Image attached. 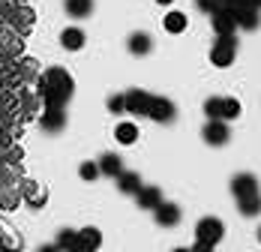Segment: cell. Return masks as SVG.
I'll return each instance as SVG.
<instances>
[{
	"instance_id": "52a82bcc",
	"label": "cell",
	"mask_w": 261,
	"mask_h": 252,
	"mask_svg": "<svg viewBox=\"0 0 261 252\" xmlns=\"http://www.w3.org/2000/svg\"><path fill=\"white\" fill-rule=\"evenodd\" d=\"M150 99H153V93H147V90H129V93H123L126 114H135V117H147V111H150Z\"/></svg>"
},
{
	"instance_id": "7a4b0ae2",
	"label": "cell",
	"mask_w": 261,
	"mask_h": 252,
	"mask_svg": "<svg viewBox=\"0 0 261 252\" xmlns=\"http://www.w3.org/2000/svg\"><path fill=\"white\" fill-rule=\"evenodd\" d=\"M222 234H225L222 219H216V216H204V219H198V225H195V243L216 249V243L222 240Z\"/></svg>"
},
{
	"instance_id": "8992f818",
	"label": "cell",
	"mask_w": 261,
	"mask_h": 252,
	"mask_svg": "<svg viewBox=\"0 0 261 252\" xmlns=\"http://www.w3.org/2000/svg\"><path fill=\"white\" fill-rule=\"evenodd\" d=\"M147 117L156 120V123H171V120L177 117V105L168 99V96H153V99H150V111H147Z\"/></svg>"
},
{
	"instance_id": "603a6c76",
	"label": "cell",
	"mask_w": 261,
	"mask_h": 252,
	"mask_svg": "<svg viewBox=\"0 0 261 252\" xmlns=\"http://www.w3.org/2000/svg\"><path fill=\"white\" fill-rule=\"evenodd\" d=\"M75 234H79L75 228H60V231H57V240H54V246H57L60 252H66L69 246H72V240H75Z\"/></svg>"
},
{
	"instance_id": "7c38bea8",
	"label": "cell",
	"mask_w": 261,
	"mask_h": 252,
	"mask_svg": "<svg viewBox=\"0 0 261 252\" xmlns=\"http://www.w3.org/2000/svg\"><path fill=\"white\" fill-rule=\"evenodd\" d=\"M39 126H42L45 132H60V129L66 126V114H63V108H45V114L39 117Z\"/></svg>"
},
{
	"instance_id": "d6986e66",
	"label": "cell",
	"mask_w": 261,
	"mask_h": 252,
	"mask_svg": "<svg viewBox=\"0 0 261 252\" xmlns=\"http://www.w3.org/2000/svg\"><path fill=\"white\" fill-rule=\"evenodd\" d=\"M237 210H240L243 216H258L261 213V192L246 195V198H237Z\"/></svg>"
},
{
	"instance_id": "f1b7e54d",
	"label": "cell",
	"mask_w": 261,
	"mask_h": 252,
	"mask_svg": "<svg viewBox=\"0 0 261 252\" xmlns=\"http://www.w3.org/2000/svg\"><path fill=\"white\" fill-rule=\"evenodd\" d=\"M36 252H60V249H57L54 243H48V246H39V249H36Z\"/></svg>"
},
{
	"instance_id": "30bf717a",
	"label": "cell",
	"mask_w": 261,
	"mask_h": 252,
	"mask_svg": "<svg viewBox=\"0 0 261 252\" xmlns=\"http://www.w3.org/2000/svg\"><path fill=\"white\" fill-rule=\"evenodd\" d=\"M258 192V177L243 171V174H234L231 177V195L234 198H246V195H255Z\"/></svg>"
},
{
	"instance_id": "4fadbf2b",
	"label": "cell",
	"mask_w": 261,
	"mask_h": 252,
	"mask_svg": "<svg viewBox=\"0 0 261 252\" xmlns=\"http://www.w3.org/2000/svg\"><path fill=\"white\" fill-rule=\"evenodd\" d=\"M135 201L141 210H153L159 201H162V189L159 186H141L138 192H135Z\"/></svg>"
},
{
	"instance_id": "5bb4252c",
	"label": "cell",
	"mask_w": 261,
	"mask_h": 252,
	"mask_svg": "<svg viewBox=\"0 0 261 252\" xmlns=\"http://www.w3.org/2000/svg\"><path fill=\"white\" fill-rule=\"evenodd\" d=\"M114 180H117V189H120L123 195H135V192L141 189V177H138V171H126V168H123Z\"/></svg>"
},
{
	"instance_id": "4dcf8cb0",
	"label": "cell",
	"mask_w": 261,
	"mask_h": 252,
	"mask_svg": "<svg viewBox=\"0 0 261 252\" xmlns=\"http://www.w3.org/2000/svg\"><path fill=\"white\" fill-rule=\"evenodd\" d=\"M156 3H162V6H168V3H174V0H156Z\"/></svg>"
},
{
	"instance_id": "7402d4cb",
	"label": "cell",
	"mask_w": 261,
	"mask_h": 252,
	"mask_svg": "<svg viewBox=\"0 0 261 252\" xmlns=\"http://www.w3.org/2000/svg\"><path fill=\"white\" fill-rule=\"evenodd\" d=\"M222 111H225V99H222V96H210V99L204 102L207 120H222Z\"/></svg>"
},
{
	"instance_id": "6da1fadb",
	"label": "cell",
	"mask_w": 261,
	"mask_h": 252,
	"mask_svg": "<svg viewBox=\"0 0 261 252\" xmlns=\"http://www.w3.org/2000/svg\"><path fill=\"white\" fill-rule=\"evenodd\" d=\"M39 87H42V99H45V108H63L66 102L72 99V90H75V84H72V75H69L63 66H51V69L42 75Z\"/></svg>"
},
{
	"instance_id": "3957f363",
	"label": "cell",
	"mask_w": 261,
	"mask_h": 252,
	"mask_svg": "<svg viewBox=\"0 0 261 252\" xmlns=\"http://www.w3.org/2000/svg\"><path fill=\"white\" fill-rule=\"evenodd\" d=\"M237 57V39L234 36H216V42H213V48H210V63L213 66H231Z\"/></svg>"
},
{
	"instance_id": "e0dca14e",
	"label": "cell",
	"mask_w": 261,
	"mask_h": 252,
	"mask_svg": "<svg viewBox=\"0 0 261 252\" xmlns=\"http://www.w3.org/2000/svg\"><path fill=\"white\" fill-rule=\"evenodd\" d=\"M63 9L69 18H87L93 12V0H63Z\"/></svg>"
},
{
	"instance_id": "2e32d148",
	"label": "cell",
	"mask_w": 261,
	"mask_h": 252,
	"mask_svg": "<svg viewBox=\"0 0 261 252\" xmlns=\"http://www.w3.org/2000/svg\"><path fill=\"white\" fill-rule=\"evenodd\" d=\"M96 165H99V174H105V177H117L123 171V159L117 153H105Z\"/></svg>"
},
{
	"instance_id": "44dd1931",
	"label": "cell",
	"mask_w": 261,
	"mask_h": 252,
	"mask_svg": "<svg viewBox=\"0 0 261 252\" xmlns=\"http://www.w3.org/2000/svg\"><path fill=\"white\" fill-rule=\"evenodd\" d=\"M162 27H165L168 33H183V30H186V15H183V12H168V15L162 18Z\"/></svg>"
},
{
	"instance_id": "484cf974",
	"label": "cell",
	"mask_w": 261,
	"mask_h": 252,
	"mask_svg": "<svg viewBox=\"0 0 261 252\" xmlns=\"http://www.w3.org/2000/svg\"><path fill=\"white\" fill-rule=\"evenodd\" d=\"M108 111L111 114H126V105H123V96H108Z\"/></svg>"
},
{
	"instance_id": "9a60e30c",
	"label": "cell",
	"mask_w": 261,
	"mask_h": 252,
	"mask_svg": "<svg viewBox=\"0 0 261 252\" xmlns=\"http://www.w3.org/2000/svg\"><path fill=\"white\" fill-rule=\"evenodd\" d=\"M234 18H237V27L240 30H258V24H261L255 6H243L240 12H234Z\"/></svg>"
},
{
	"instance_id": "4316f807",
	"label": "cell",
	"mask_w": 261,
	"mask_h": 252,
	"mask_svg": "<svg viewBox=\"0 0 261 252\" xmlns=\"http://www.w3.org/2000/svg\"><path fill=\"white\" fill-rule=\"evenodd\" d=\"M195 6H198L201 12H207V15H213L216 9H222V0H195Z\"/></svg>"
},
{
	"instance_id": "d4e9b609",
	"label": "cell",
	"mask_w": 261,
	"mask_h": 252,
	"mask_svg": "<svg viewBox=\"0 0 261 252\" xmlns=\"http://www.w3.org/2000/svg\"><path fill=\"white\" fill-rule=\"evenodd\" d=\"M79 177L81 180H96V177H99V165H96V162H81Z\"/></svg>"
},
{
	"instance_id": "1f68e13d",
	"label": "cell",
	"mask_w": 261,
	"mask_h": 252,
	"mask_svg": "<svg viewBox=\"0 0 261 252\" xmlns=\"http://www.w3.org/2000/svg\"><path fill=\"white\" fill-rule=\"evenodd\" d=\"M174 252H192V249H186V246H177V249H174Z\"/></svg>"
},
{
	"instance_id": "ffe728a7",
	"label": "cell",
	"mask_w": 261,
	"mask_h": 252,
	"mask_svg": "<svg viewBox=\"0 0 261 252\" xmlns=\"http://www.w3.org/2000/svg\"><path fill=\"white\" fill-rule=\"evenodd\" d=\"M114 138H117L120 144H135V138H138V126L129 123V120L117 123V129H114Z\"/></svg>"
},
{
	"instance_id": "cb8c5ba5",
	"label": "cell",
	"mask_w": 261,
	"mask_h": 252,
	"mask_svg": "<svg viewBox=\"0 0 261 252\" xmlns=\"http://www.w3.org/2000/svg\"><path fill=\"white\" fill-rule=\"evenodd\" d=\"M240 117V102L225 96V111H222V120H237Z\"/></svg>"
},
{
	"instance_id": "8fae6325",
	"label": "cell",
	"mask_w": 261,
	"mask_h": 252,
	"mask_svg": "<svg viewBox=\"0 0 261 252\" xmlns=\"http://www.w3.org/2000/svg\"><path fill=\"white\" fill-rule=\"evenodd\" d=\"M126 48H129V54H135V57H144V54L153 51V39H150V33L135 30V33H129V39H126Z\"/></svg>"
},
{
	"instance_id": "ac0fdd59",
	"label": "cell",
	"mask_w": 261,
	"mask_h": 252,
	"mask_svg": "<svg viewBox=\"0 0 261 252\" xmlns=\"http://www.w3.org/2000/svg\"><path fill=\"white\" fill-rule=\"evenodd\" d=\"M60 42H63L66 51H79L81 45H84V30H81V27H66V30L60 33Z\"/></svg>"
},
{
	"instance_id": "5b68a950",
	"label": "cell",
	"mask_w": 261,
	"mask_h": 252,
	"mask_svg": "<svg viewBox=\"0 0 261 252\" xmlns=\"http://www.w3.org/2000/svg\"><path fill=\"white\" fill-rule=\"evenodd\" d=\"M201 138L207 141L210 147H222V144H228V138H231L228 120H207L204 129H201Z\"/></svg>"
},
{
	"instance_id": "277c9868",
	"label": "cell",
	"mask_w": 261,
	"mask_h": 252,
	"mask_svg": "<svg viewBox=\"0 0 261 252\" xmlns=\"http://www.w3.org/2000/svg\"><path fill=\"white\" fill-rule=\"evenodd\" d=\"M102 246V231L99 228H81L79 234H75V240H72V246L66 252H96Z\"/></svg>"
},
{
	"instance_id": "d6a6232c",
	"label": "cell",
	"mask_w": 261,
	"mask_h": 252,
	"mask_svg": "<svg viewBox=\"0 0 261 252\" xmlns=\"http://www.w3.org/2000/svg\"><path fill=\"white\" fill-rule=\"evenodd\" d=\"M258 243H261V228H258Z\"/></svg>"
},
{
	"instance_id": "ba28073f",
	"label": "cell",
	"mask_w": 261,
	"mask_h": 252,
	"mask_svg": "<svg viewBox=\"0 0 261 252\" xmlns=\"http://www.w3.org/2000/svg\"><path fill=\"white\" fill-rule=\"evenodd\" d=\"M180 216H183V210L174 201H159L156 207H153V219H156V225H162V228H174L180 222Z\"/></svg>"
},
{
	"instance_id": "f546056e",
	"label": "cell",
	"mask_w": 261,
	"mask_h": 252,
	"mask_svg": "<svg viewBox=\"0 0 261 252\" xmlns=\"http://www.w3.org/2000/svg\"><path fill=\"white\" fill-rule=\"evenodd\" d=\"M249 6H255V9L261 12V0H249Z\"/></svg>"
},
{
	"instance_id": "9c48e42d",
	"label": "cell",
	"mask_w": 261,
	"mask_h": 252,
	"mask_svg": "<svg viewBox=\"0 0 261 252\" xmlns=\"http://www.w3.org/2000/svg\"><path fill=\"white\" fill-rule=\"evenodd\" d=\"M210 21H213V30H216V36H234L237 33V18L231 9H216L213 15H210Z\"/></svg>"
},
{
	"instance_id": "83f0119b",
	"label": "cell",
	"mask_w": 261,
	"mask_h": 252,
	"mask_svg": "<svg viewBox=\"0 0 261 252\" xmlns=\"http://www.w3.org/2000/svg\"><path fill=\"white\" fill-rule=\"evenodd\" d=\"M222 6L231 9V12H240L243 6H249V0H222Z\"/></svg>"
}]
</instances>
